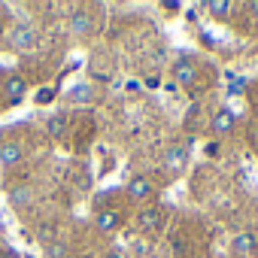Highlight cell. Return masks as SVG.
I'll use <instances>...</instances> for the list:
<instances>
[{
	"instance_id": "1",
	"label": "cell",
	"mask_w": 258,
	"mask_h": 258,
	"mask_svg": "<svg viewBox=\"0 0 258 258\" xmlns=\"http://www.w3.org/2000/svg\"><path fill=\"white\" fill-rule=\"evenodd\" d=\"M0 94H4V100H7L10 106L22 103L25 94H28V82H25V76H19V73H7L4 79H0Z\"/></svg>"
},
{
	"instance_id": "2",
	"label": "cell",
	"mask_w": 258,
	"mask_h": 258,
	"mask_svg": "<svg viewBox=\"0 0 258 258\" xmlns=\"http://www.w3.org/2000/svg\"><path fill=\"white\" fill-rule=\"evenodd\" d=\"M37 43H40V34L31 25H16L10 31V46L16 52H31V49H37Z\"/></svg>"
},
{
	"instance_id": "3",
	"label": "cell",
	"mask_w": 258,
	"mask_h": 258,
	"mask_svg": "<svg viewBox=\"0 0 258 258\" xmlns=\"http://www.w3.org/2000/svg\"><path fill=\"white\" fill-rule=\"evenodd\" d=\"M185 164H188V146H182V143H173V146L164 152V167H167L170 173H179Z\"/></svg>"
},
{
	"instance_id": "4",
	"label": "cell",
	"mask_w": 258,
	"mask_h": 258,
	"mask_svg": "<svg viewBox=\"0 0 258 258\" xmlns=\"http://www.w3.org/2000/svg\"><path fill=\"white\" fill-rule=\"evenodd\" d=\"M118 225H121V216L115 210H97L94 213V228L100 234H112V231H118Z\"/></svg>"
},
{
	"instance_id": "5",
	"label": "cell",
	"mask_w": 258,
	"mask_h": 258,
	"mask_svg": "<svg viewBox=\"0 0 258 258\" xmlns=\"http://www.w3.org/2000/svg\"><path fill=\"white\" fill-rule=\"evenodd\" d=\"M127 198L137 201V204L149 201V198H152V182H149L146 176H134L131 182H127Z\"/></svg>"
},
{
	"instance_id": "6",
	"label": "cell",
	"mask_w": 258,
	"mask_h": 258,
	"mask_svg": "<svg viewBox=\"0 0 258 258\" xmlns=\"http://www.w3.org/2000/svg\"><path fill=\"white\" fill-rule=\"evenodd\" d=\"M158 225H161V207H146V210L137 213V228H140L143 234L155 231Z\"/></svg>"
},
{
	"instance_id": "7",
	"label": "cell",
	"mask_w": 258,
	"mask_h": 258,
	"mask_svg": "<svg viewBox=\"0 0 258 258\" xmlns=\"http://www.w3.org/2000/svg\"><path fill=\"white\" fill-rule=\"evenodd\" d=\"M234 131V112L228 109V106H222L216 115H213V134L216 137H225V134H231Z\"/></svg>"
},
{
	"instance_id": "8",
	"label": "cell",
	"mask_w": 258,
	"mask_h": 258,
	"mask_svg": "<svg viewBox=\"0 0 258 258\" xmlns=\"http://www.w3.org/2000/svg\"><path fill=\"white\" fill-rule=\"evenodd\" d=\"M64 97H67V103H91L94 100V88L88 82H76V85H70L64 91Z\"/></svg>"
},
{
	"instance_id": "9",
	"label": "cell",
	"mask_w": 258,
	"mask_h": 258,
	"mask_svg": "<svg viewBox=\"0 0 258 258\" xmlns=\"http://www.w3.org/2000/svg\"><path fill=\"white\" fill-rule=\"evenodd\" d=\"M231 252L240 255V258H249V255L255 252V234H249V231L237 234V237L231 240Z\"/></svg>"
},
{
	"instance_id": "10",
	"label": "cell",
	"mask_w": 258,
	"mask_h": 258,
	"mask_svg": "<svg viewBox=\"0 0 258 258\" xmlns=\"http://www.w3.org/2000/svg\"><path fill=\"white\" fill-rule=\"evenodd\" d=\"M25 158V149L19 143H0V164L4 167H13Z\"/></svg>"
},
{
	"instance_id": "11",
	"label": "cell",
	"mask_w": 258,
	"mask_h": 258,
	"mask_svg": "<svg viewBox=\"0 0 258 258\" xmlns=\"http://www.w3.org/2000/svg\"><path fill=\"white\" fill-rule=\"evenodd\" d=\"M70 34H73V37H88V34H91V16L82 13V10H76V13L70 16Z\"/></svg>"
},
{
	"instance_id": "12",
	"label": "cell",
	"mask_w": 258,
	"mask_h": 258,
	"mask_svg": "<svg viewBox=\"0 0 258 258\" xmlns=\"http://www.w3.org/2000/svg\"><path fill=\"white\" fill-rule=\"evenodd\" d=\"M10 204H13L16 210L31 207V204H34V191H31V185H16V188H10Z\"/></svg>"
},
{
	"instance_id": "13",
	"label": "cell",
	"mask_w": 258,
	"mask_h": 258,
	"mask_svg": "<svg viewBox=\"0 0 258 258\" xmlns=\"http://www.w3.org/2000/svg\"><path fill=\"white\" fill-rule=\"evenodd\" d=\"M46 134H49V137H55V140L67 134V115H64V112H55V115H49V118H46Z\"/></svg>"
},
{
	"instance_id": "14",
	"label": "cell",
	"mask_w": 258,
	"mask_h": 258,
	"mask_svg": "<svg viewBox=\"0 0 258 258\" xmlns=\"http://www.w3.org/2000/svg\"><path fill=\"white\" fill-rule=\"evenodd\" d=\"M195 76H198V67L188 64V61H179V64H176V79H173V82L188 88V85H195Z\"/></svg>"
},
{
	"instance_id": "15",
	"label": "cell",
	"mask_w": 258,
	"mask_h": 258,
	"mask_svg": "<svg viewBox=\"0 0 258 258\" xmlns=\"http://www.w3.org/2000/svg\"><path fill=\"white\" fill-rule=\"evenodd\" d=\"M43 252H46V258H67V255H70L67 243H61V240H49Z\"/></svg>"
},
{
	"instance_id": "16",
	"label": "cell",
	"mask_w": 258,
	"mask_h": 258,
	"mask_svg": "<svg viewBox=\"0 0 258 258\" xmlns=\"http://www.w3.org/2000/svg\"><path fill=\"white\" fill-rule=\"evenodd\" d=\"M207 10H210L213 16H228V13L234 10V4H228V0H210Z\"/></svg>"
},
{
	"instance_id": "17",
	"label": "cell",
	"mask_w": 258,
	"mask_h": 258,
	"mask_svg": "<svg viewBox=\"0 0 258 258\" xmlns=\"http://www.w3.org/2000/svg\"><path fill=\"white\" fill-rule=\"evenodd\" d=\"M49 100H55V91L49 88V91H40L37 94V103H49Z\"/></svg>"
},
{
	"instance_id": "18",
	"label": "cell",
	"mask_w": 258,
	"mask_h": 258,
	"mask_svg": "<svg viewBox=\"0 0 258 258\" xmlns=\"http://www.w3.org/2000/svg\"><path fill=\"white\" fill-rule=\"evenodd\" d=\"M243 85H246V82H243V79H234V82H231V88H228V91H231V94H240V91H243Z\"/></svg>"
},
{
	"instance_id": "19",
	"label": "cell",
	"mask_w": 258,
	"mask_h": 258,
	"mask_svg": "<svg viewBox=\"0 0 258 258\" xmlns=\"http://www.w3.org/2000/svg\"><path fill=\"white\" fill-rule=\"evenodd\" d=\"M207 155H210V158H213V155H219V146H216V143H210V146H207Z\"/></svg>"
},
{
	"instance_id": "20",
	"label": "cell",
	"mask_w": 258,
	"mask_h": 258,
	"mask_svg": "<svg viewBox=\"0 0 258 258\" xmlns=\"http://www.w3.org/2000/svg\"><path fill=\"white\" fill-rule=\"evenodd\" d=\"M0 258H22V255H19V252H13V249H7L4 255H0Z\"/></svg>"
},
{
	"instance_id": "21",
	"label": "cell",
	"mask_w": 258,
	"mask_h": 258,
	"mask_svg": "<svg viewBox=\"0 0 258 258\" xmlns=\"http://www.w3.org/2000/svg\"><path fill=\"white\" fill-rule=\"evenodd\" d=\"M249 13H258V0H252V4H249Z\"/></svg>"
},
{
	"instance_id": "22",
	"label": "cell",
	"mask_w": 258,
	"mask_h": 258,
	"mask_svg": "<svg viewBox=\"0 0 258 258\" xmlns=\"http://www.w3.org/2000/svg\"><path fill=\"white\" fill-rule=\"evenodd\" d=\"M106 258H124V252H109Z\"/></svg>"
}]
</instances>
